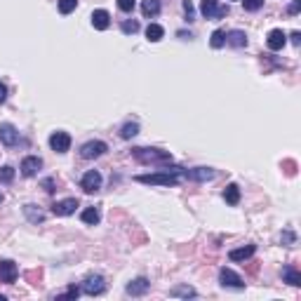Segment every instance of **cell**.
<instances>
[{
    "mask_svg": "<svg viewBox=\"0 0 301 301\" xmlns=\"http://www.w3.org/2000/svg\"><path fill=\"white\" fill-rule=\"evenodd\" d=\"M179 174H181V167H167V170H162V172L136 174L134 181H139V184H148V186H177L179 184Z\"/></svg>",
    "mask_w": 301,
    "mask_h": 301,
    "instance_id": "obj_1",
    "label": "cell"
},
{
    "mask_svg": "<svg viewBox=\"0 0 301 301\" xmlns=\"http://www.w3.org/2000/svg\"><path fill=\"white\" fill-rule=\"evenodd\" d=\"M132 155H134L142 165H170V162H172L170 151H160V148H134Z\"/></svg>",
    "mask_w": 301,
    "mask_h": 301,
    "instance_id": "obj_2",
    "label": "cell"
},
{
    "mask_svg": "<svg viewBox=\"0 0 301 301\" xmlns=\"http://www.w3.org/2000/svg\"><path fill=\"white\" fill-rule=\"evenodd\" d=\"M83 292L90 296H99L106 292V280L104 276H99V273H92V276H87L83 280Z\"/></svg>",
    "mask_w": 301,
    "mask_h": 301,
    "instance_id": "obj_3",
    "label": "cell"
},
{
    "mask_svg": "<svg viewBox=\"0 0 301 301\" xmlns=\"http://www.w3.org/2000/svg\"><path fill=\"white\" fill-rule=\"evenodd\" d=\"M200 12L207 19H222L228 14V7L219 5V0H203V3H200Z\"/></svg>",
    "mask_w": 301,
    "mask_h": 301,
    "instance_id": "obj_4",
    "label": "cell"
},
{
    "mask_svg": "<svg viewBox=\"0 0 301 301\" xmlns=\"http://www.w3.org/2000/svg\"><path fill=\"white\" fill-rule=\"evenodd\" d=\"M19 142H21V136H19L17 127H14L12 123H3V125H0V144H3V146L12 148V146H17Z\"/></svg>",
    "mask_w": 301,
    "mask_h": 301,
    "instance_id": "obj_5",
    "label": "cell"
},
{
    "mask_svg": "<svg viewBox=\"0 0 301 301\" xmlns=\"http://www.w3.org/2000/svg\"><path fill=\"white\" fill-rule=\"evenodd\" d=\"M214 170L212 167H193V170H181L179 177H186L190 181H209V179H214Z\"/></svg>",
    "mask_w": 301,
    "mask_h": 301,
    "instance_id": "obj_6",
    "label": "cell"
},
{
    "mask_svg": "<svg viewBox=\"0 0 301 301\" xmlns=\"http://www.w3.org/2000/svg\"><path fill=\"white\" fill-rule=\"evenodd\" d=\"M49 148L57 151V153H66L68 148H71V134L68 132H54V134L49 136Z\"/></svg>",
    "mask_w": 301,
    "mask_h": 301,
    "instance_id": "obj_7",
    "label": "cell"
},
{
    "mask_svg": "<svg viewBox=\"0 0 301 301\" xmlns=\"http://www.w3.org/2000/svg\"><path fill=\"white\" fill-rule=\"evenodd\" d=\"M80 186H83V190H85V193H97V190L101 188V174H99L97 170H90V172L83 174V179H80Z\"/></svg>",
    "mask_w": 301,
    "mask_h": 301,
    "instance_id": "obj_8",
    "label": "cell"
},
{
    "mask_svg": "<svg viewBox=\"0 0 301 301\" xmlns=\"http://www.w3.org/2000/svg\"><path fill=\"white\" fill-rule=\"evenodd\" d=\"M106 151H108V146H106L104 142H87L80 148V155L85 160H94V158H99V155H104Z\"/></svg>",
    "mask_w": 301,
    "mask_h": 301,
    "instance_id": "obj_9",
    "label": "cell"
},
{
    "mask_svg": "<svg viewBox=\"0 0 301 301\" xmlns=\"http://www.w3.org/2000/svg\"><path fill=\"white\" fill-rule=\"evenodd\" d=\"M219 280H222L224 287H233V289H242L245 287V280L231 268H222L219 270Z\"/></svg>",
    "mask_w": 301,
    "mask_h": 301,
    "instance_id": "obj_10",
    "label": "cell"
},
{
    "mask_svg": "<svg viewBox=\"0 0 301 301\" xmlns=\"http://www.w3.org/2000/svg\"><path fill=\"white\" fill-rule=\"evenodd\" d=\"M17 276H19L17 264L10 261V259H3V261H0V280L7 285H12L14 280H17Z\"/></svg>",
    "mask_w": 301,
    "mask_h": 301,
    "instance_id": "obj_11",
    "label": "cell"
},
{
    "mask_svg": "<svg viewBox=\"0 0 301 301\" xmlns=\"http://www.w3.org/2000/svg\"><path fill=\"white\" fill-rule=\"evenodd\" d=\"M75 207H78V200L75 198H66V200H59V203L52 205V212L57 216H71L75 212Z\"/></svg>",
    "mask_w": 301,
    "mask_h": 301,
    "instance_id": "obj_12",
    "label": "cell"
},
{
    "mask_svg": "<svg viewBox=\"0 0 301 301\" xmlns=\"http://www.w3.org/2000/svg\"><path fill=\"white\" fill-rule=\"evenodd\" d=\"M285 43H287V36H285L283 29H273V31L268 33V38H266V45H268V49H273V52L283 49Z\"/></svg>",
    "mask_w": 301,
    "mask_h": 301,
    "instance_id": "obj_13",
    "label": "cell"
},
{
    "mask_svg": "<svg viewBox=\"0 0 301 301\" xmlns=\"http://www.w3.org/2000/svg\"><path fill=\"white\" fill-rule=\"evenodd\" d=\"M40 167H43V160L38 158V155H29V158L21 160V174L24 177H36Z\"/></svg>",
    "mask_w": 301,
    "mask_h": 301,
    "instance_id": "obj_14",
    "label": "cell"
},
{
    "mask_svg": "<svg viewBox=\"0 0 301 301\" xmlns=\"http://www.w3.org/2000/svg\"><path fill=\"white\" fill-rule=\"evenodd\" d=\"M148 287H151V283H148L146 278H136V280H132V283L125 287V292H127L129 296H142L148 292Z\"/></svg>",
    "mask_w": 301,
    "mask_h": 301,
    "instance_id": "obj_15",
    "label": "cell"
},
{
    "mask_svg": "<svg viewBox=\"0 0 301 301\" xmlns=\"http://www.w3.org/2000/svg\"><path fill=\"white\" fill-rule=\"evenodd\" d=\"M92 26L97 31H106L108 26H111V14L106 12V10H94L92 12Z\"/></svg>",
    "mask_w": 301,
    "mask_h": 301,
    "instance_id": "obj_16",
    "label": "cell"
},
{
    "mask_svg": "<svg viewBox=\"0 0 301 301\" xmlns=\"http://www.w3.org/2000/svg\"><path fill=\"white\" fill-rule=\"evenodd\" d=\"M254 252H257V247L247 245V247H240V250H231V252H228V259H231V261H245V259H250Z\"/></svg>",
    "mask_w": 301,
    "mask_h": 301,
    "instance_id": "obj_17",
    "label": "cell"
},
{
    "mask_svg": "<svg viewBox=\"0 0 301 301\" xmlns=\"http://www.w3.org/2000/svg\"><path fill=\"white\" fill-rule=\"evenodd\" d=\"M226 43L231 45V47H245L247 45L245 31H228L226 33Z\"/></svg>",
    "mask_w": 301,
    "mask_h": 301,
    "instance_id": "obj_18",
    "label": "cell"
},
{
    "mask_svg": "<svg viewBox=\"0 0 301 301\" xmlns=\"http://www.w3.org/2000/svg\"><path fill=\"white\" fill-rule=\"evenodd\" d=\"M283 278H285V283H289L292 287H299V285H301V273L294 268V266H285V268H283Z\"/></svg>",
    "mask_w": 301,
    "mask_h": 301,
    "instance_id": "obj_19",
    "label": "cell"
},
{
    "mask_svg": "<svg viewBox=\"0 0 301 301\" xmlns=\"http://www.w3.org/2000/svg\"><path fill=\"white\" fill-rule=\"evenodd\" d=\"M142 12L146 19L151 17H158L160 14V0H144L142 3Z\"/></svg>",
    "mask_w": 301,
    "mask_h": 301,
    "instance_id": "obj_20",
    "label": "cell"
},
{
    "mask_svg": "<svg viewBox=\"0 0 301 301\" xmlns=\"http://www.w3.org/2000/svg\"><path fill=\"white\" fill-rule=\"evenodd\" d=\"M162 36H165V29H162L160 24H148L146 26V38L151 40V43H160Z\"/></svg>",
    "mask_w": 301,
    "mask_h": 301,
    "instance_id": "obj_21",
    "label": "cell"
},
{
    "mask_svg": "<svg viewBox=\"0 0 301 301\" xmlns=\"http://www.w3.org/2000/svg\"><path fill=\"white\" fill-rule=\"evenodd\" d=\"M224 200H226L228 205H238L240 203V188L238 184H228L226 190H224Z\"/></svg>",
    "mask_w": 301,
    "mask_h": 301,
    "instance_id": "obj_22",
    "label": "cell"
},
{
    "mask_svg": "<svg viewBox=\"0 0 301 301\" xmlns=\"http://www.w3.org/2000/svg\"><path fill=\"white\" fill-rule=\"evenodd\" d=\"M80 219H83L85 224H90V226H97L99 219H101V214H99V209H97V207H87V209H83Z\"/></svg>",
    "mask_w": 301,
    "mask_h": 301,
    "instance_id": "obj_23",
    "label": "cell"
},
{
    "mask_svg": "<svg viewBox=\"0 0 301 301\" xmlns=\"http://www.w3.org/2000/svg\"><path fill=\"white\" fill-rule=\"evenodd\" d=\"M24 212H26V216H29V222H31V224H40V222H45V214L40 212V209H36V205H26Z\"/></svg>",
    "mask_w": 301,
    "mask_h": 301,
    "instance_id": "obj_24",
    "label": "cell"
},
{
    "mask_svg": "<svg viewBox=\"0 0 301 301\" xmlns=\"http://www.w3.org/2000/svg\"><path fill=\"white\" fill-rule=\"evenodd\" d=\"M12 179H14V167L10 165L0 167V184H12Z\"/></svg>",
    "mask_w": 301,
    "mask_h": 301,
    "instance_id": "obj_25",
    "label": "cell"
},
{
    "mask_svg": "<svg viewBox=\"0 0 301 301\" xmlns=\"http://www.w3.org/2000/svg\"><path fill=\"white\" fill-rule=\"evenodd\" d=\"M170 296H196V289L193 287H188V285H181V287H174L172 292H170Z\"/></svg>",
    "mask_w": 301,
    "mask_h": 301,
    "instance_id": "obj_26",
    "label": "cell"
},
{
    "mask_svg": "<svg viewBox=\"0 0 301 301\" xmlns=\"http://www.w3.org/2000/svg\"><path fill=\"white\" fill-rule=\"evenodd\" d=\"M59 12L62 14H71L75 10V7H78V0H59Z\"/></svg>",
    "mask_w": 301,
    "mask_h": 301,
    "instance_id": "obj_27",
    "label": "cell"
},
{
    "mask_svg": "<svg viewBox=\"0 0 301 301\" xmlns=\"http://www.w3.org/2000/svg\"><path fill=\"white\" fill-rule=\"evenodd\" d=\"M136 132H139V125H136V123H127V125H123V129H120V136H123V139H132Z\"/></svg>",
    "mask_w": 301,
    "mask_h": 301,
    "instance_id": "obj_28",
    "label": "cell"
},
{
    "mask_svg": "<svg viewBox=\"0 0 301 301\" xmlns=\"http://www.w3.org/2000/svg\"><path fill=\"white\" fill-rule=\"evenodd\" d=\"M224 43H226V33H224V31H214V33H212V40H209L212 47L219 49V47H224Z\"/></svg>",
    "mask_w": 301,
    "mask_h": 301,
    "instance_id": "obj_29",
    "label": "cell"
},
{
    "mask_svg": "<svg viewBox=\"0 0 301 301\" xmlns=\"http://www.w3.org/2000/svg\"><path fill=\"white\" fill-rule=\"evenodd\" d=\"M242 5H245L247 12H257L264 7V0H242Z\"/></svg>",
    "mask_w": 301,
    "mask_h": 301,
    "instance_id": "obj_30",
    "label": "cell"
},
{
    "mask_svg": "<svg viewBox=\"0 0 301 301\" xmlns=\"http://www.w3.org/2000/svg\"><path fill=\"white\" fill-rule=\"evenodd\" d=\"M136 5V0H118V7L123 10V12H132Z\"/></svg>",
    "mask_w": 301,
    "mask_h": 301,
    "instance_id": "obj_31",
    "label": "cell"
},
{
    "mask_svg": "<svg viewBox=\"0 0 301 301\" xmlns=\"http://www.w3.org/2000/svg\"><path fill=\"white\" fill-rule=\"evenodd\" d=\"M184 12H186V17H188V21H193V19H196V7H193V3H190V0H184Z\"/></svg>",
    "mask_w": 301,
    "mask_h": 301,
    "instance_id": "obj_32",
    "label": "cell"
},
{
    "mask_svg": "<svg viewBox=\"0 0 301 301\" xmlns=\"http://www.w3.org/2000/svg\"><path fill=\"white\" fill-rule=\"evenodd\" d=\"M136 31H139L136 21H123V33H136Z\"/></svg>",
    "mask_w": 301,
    "mask_h": 301,
    "instance_id": "obj_33",
    "label": "cell"
},
{
    "mask_svg": "<svg viewBox=\"0 0 301 301\" xmlns=\"http://www.w3.org/2000/svg\"><path fill=\"white\" fill-rule=\"evenodd\" d=\"M299 10H301V0H292V5L287 7V12L289 14H299Z\"/></svg>",
    "mask_w": 301,
    "mask_h": 301,
    "instance_id": "obj_34",
    "label": "cell"
},
{
    "mask_svg": "<svg viewBox=\"0 0 301 301\" xmlns=\"http://www.w3.org/2000/svg\"><path fill=\"white\" fill-rule=\"evenodd\" d=\"M78 294H80V287H75V285H71V287L66 289V294H64V296H71V299H78Z\"/></svg>",
    "mask_w": 301,
    "mask_h": 301,
    "instance_id": "obj_35",
    "label": "cell"
},
{
    "mask_svg": "<svg viewBox=\"0 0 301 301\" xmlns=\"http://www.w3.org/2000/svg\"><path fill=\"white\" fill-rule=\"evenodd\" d=\"M5 99H7V87L5 83H0V104H5Z\"/></svg>",
    "mask_w": 301,
    "mask_h": 301,
    "instance_id": "obj_36",
    "label": "cell"
},
{
    "mask_svg": "<svg viewBox=\"0 0 301 301\" xmlns=\"http://www.w3.org/2000/svg\"><path fill=\"white\" fill-rule=\"evenodd\" d=\"M283 240H285V242H294V233L285 231V233H283Z\"/></svg>",
    "mask_w": 301,
    "mask_h": 301,
    "instance_id": "obj_37",
    "label": "cell"
},
{
    "mask_svg": "<svg viewBox=\"0 0 301 301\" xmlns=\"http://www.w3.org/2000/svg\"><path fill=\"white\" fill-rule=\"evenodd\" d=\"M292 43H294V45H299V43H301V36H299V33H296V31L292 33Z\"/></svg>",
    "mask_w": 301,
    "mask_h": 301,
    "instance_id": "obj_38",
    "label": "cell"
},
{
    "mask_svg": "<svg viewBox=\"0 0 301 301\" xmlns=\"http://www.w3.org/2000/svg\"><path fill=\"white\" fill-rule=\"evenodd\" d=\"M3 200H5V196H3V193H0V203H3Z\"/></svg>",
    "mask_w": 301,
    "mask_h": 301,
    "instance_id": "obj_39",
    "label": "cell"
},
{
    "mask_svg": "<svg viewBox=\"0 0 301 301\" xmlns=\"http://www.w3.org/2000/svg\"><path fill=\"white\" fill-rule=\"evenodd\" d=\"M0 301H5V296H3V294H0Z\"/></svg>",
    "mask_w": 301,
    "mask_h": 301,
    "instance_id": "obj_40",
    "label": "cell"
}]
</instances>
